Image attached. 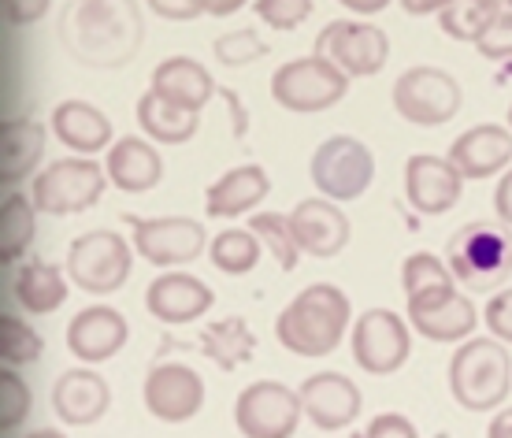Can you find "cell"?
Segmentation results:
<instances>
[{
    "label": "cell",
    "instance_id": "48",
    "mask_svg": "<svg viewBox=\"0 0 512 438\" xmlns=\"http://www.w3.org/2000/svg\"><path fill=\"white\" fill-rule=\"evenodd\" d=\"M245 0H205V15H216V19H227L242 8Z\"/></svg>",
    "mask_w": 512,
    "mask_h": 438
},
{
    "label": "cell",
    "instance_id": "6",
    "mask_svg": "<svg viewBox=\"0 0 512 438\" xmlns=\"http://www.w3.org/2000/svg\"><path fill=\"white\" fill-rule=\"evenodd\" d=\"M349 90V75L327 56H301L271 75V97L286 112H327Z\"/></svg>",
    "mask_w": 512,
    "mask_h": 438
},
{
    "label": "cell",
    "instance_id": "14",
    "mask_svg": "<svg viewBox=\"0 0 512 438\" xmlns=\"http://www.w3.org/2000/svg\"><path fill=\"white\" fill-rule=\"evenodd\" d=\"M409 323L431 342H461L475 331L479 312L472 297L457 294V286H435L409 297Z\"/></svg>",
    "mask_w": 512,
    "mask_h": 438
},
{
    "label": "cell",
    "instance_id": "37",
    "mask_svg": "<svg viewBox=\"0 0 512 438\" xmlns=\"http://www.w3.org/2000/svg\"><path fill=\"white\" fill-rule=\"evenodd\" d=\"M453 283V271L449 264H442L438 257L431 253H412L405 260V268H401V286H405V294H423V290H435V286H449Z\"/></svg>",
    "mask_w": 512,
    "mask_h": 438
},
{
    "label": "cell",
    "instance_id": "15",
    "mask_svg": "<svg viewBox=\"0 0 512 438\" xmlns=\"http://www.w3.org/2000/svg\"><path fill=\"white\" fill-rule=\"evenodd\" d=\"M145 409L164 424H186L205 405V383L186 364H160L145 375Z\"/></svg>",
    "mask_w": 512,
    "mask_h": 438
},
{
    "label": "cell",
    "instance_id": "24",
    "mask_svg": "<svg viewBox=\"0 0 512 438\" xmlns=\"http://www.w3.org/2000/svg\"><path fill=\"white\" fill-rule=\"evenodd\" d=\"M108 179L116 182L123 194H149L164 179V160L145 138H119L108 149Z\"/></svg>",
    "mask_w": 512,
    "mask_h": 438
},
{
    "label": "cell",
    "instance_id": "22",
    "mask_svg": "<svg viewBox=\"0 0 512 438\" xmlns=\"http://www.w3.org/2000/svg\"><path fill=\"white\" fill-rule=\"evenodd\" d=\"M145 305L160 323H193L212 309V290L197 275L186 271H167L149 283Z\"/></svg>",
    "mask_w": 512,
    "mask_h": 438
},
{
    "label": "cell",
    "instance_id": "29",
    "mask_svg": "<svg viewBox=\"0 0 512 438\" xmlns=\"http://www.w3.org/2000/svg\"><path fill=\"white\" fill-rule=\"evenodd\" d=\"M15 297L26 312L34 316H49L67 301V283H64V271L56 264H45V260H30L19 268L15 275Z\"/></svg>",
    "mask_w": 512,
    "mask_h": 438
},
{
    "label": "cell",
    "instance_id": "33",
    "mask_svg": "<svg viewBox=\"0 0 512 438\" xmlns=\"http://www.w3.org/2000/svg\"><path fill=\"white\" fill-rule=\"evenodd\" d=\"M249 231L268 245V253L275 257L282 271H294L297 257H301V245L294 238V227H290V216H279V212H256L249 219Z\"/></svg>",
    "mask_w": 512,
    "mask_h": 438
},
{
    "label": "cell",
    "instance_id": "4",
    "mask_svg": "<svg viewBox=\"0 0 512 438\" xmlns=\"http://www.w3.org/2000/svg\"><path fill=\"white\" fill-rule=\"evenodd\" d=\"M446 264L468 290L487 294L512 275V234L494 223H468L446 242Z\"/></svg>",
    "mask_w": 512,
    "mask_h": 438
},
{
    "label": "cell",
    "instance_id": "46",
    "mask_svg": "<svg viewBox=\"0 0 512 438\" xmlns=\"http://www.w3.org/2000/svg\"><path fill=\"white\" fill-rule=\"evenodd\" d=\"M453 0H401V8L409 15H431V12H442V8H449Z\"/></svg>",
    "mask_w": 512,
    "mask_h": 438
},
{
    "label": "cell",
    "instance_id": "21",
    "mask_svg": "<svg viewBox=\"0 0 512 438\" xmlns=\"http://www.w3.org/2000/svg\"><path fill=\"white\" fill-rule=\"evenodd\" d=\"M449 160L464 179H490L512 164V130L498 127V123L464 130L461 138L449 145Z\"/></svg>",
    "mask_w": 512,
    "mask_h": 438
},
{
    "label": "cell",
    "instance_id": "5",
    "mask_svg": "<svg viewBox=\"0 0 512 438\" xmlns=\"http://www.w3.org/2000/svg\"><path fill=\"white\" fill-rule=\"evenodd\" d=\"M108 168H101L90 156H71V160H56L34 179V205L45 216H75L86 212L104 197L108 186Z\"/></svg>",
    "mask_w": 512,
    "mask_h": 438
},
{
    "label": "cell",
    "instance_id": "40",
    "mask_svg": "<svg viewBox=\"0 0 512 438\" xmlns=\"http://www.w3.org/2000/svg\"><path fill=\"white\" fill-rule=\"evenodd\" d=\"M479 56L487 60H512V8L509 12H498V19L490 23V30L475 41Z\"/></svg>",
    "mask_w": 512,
    "mask_h": 438
},
{
    "label": "cell",
    "instance_id": "9",
    "mask_svg": "<svg viewBox=\"0 0 512 438\" xmlns=\"http://www.w3.org/2000/svg\"><path fill=\"white\" fill-rule=\"evenodd\" d=\"M375 179V156L372 149L349 138V134H334L312 153V182L323 197L331 201H357Z\"/></svg>",
    "mask_w": 512,
    "mask_h": 438
},
{
    "label": "cell",
    "instance_id": "39",
    "mask_svg": "<svg viewBox=\"0 0 512 438\" xmlns=\"http://www.w3.org/2000/svg\"><path fill=\"white\" fill-rule=\"evenodd\" d=\"M312 12V0H256V15L275 30H297Z\"/></svg>",
    "mask_w": 512,
    "mask_h": 438
},
{
    "label": "cell",
    "instance_id": "44",
    "mask_svg": "<svg viewBox=\"0 0 512 438\" xmlns=\"http://www.w3.org/2000/svg\"><path fill=\"white\" fill-rule=\"evenodd\" d=\"M368 435H375V438H383V435L412 438V435H416V427H412V420H405V416H397V413H383V416H375L372 424H368Z\"/></svg>",
    "mask_w": 512,
    "mask_h": 438
},
{
    "label": "cell",
    "instance_id": "47",
    "mask_svg": "<svg viewBox=\"0 0 512 438\" xmlns=\"http://www.w3.org/2000/svg\"><path fill=\"white\" fill-rule=\"evenodd\" d=\"M338 4L349 8V12H357V15H379L390 0H338Z\"/></svg>",
    "mask_w": 512,
    "mask_h": 438
},
{
    "label": "cell",
    "instance_id": "20",
    "mask_svg": "<svg viewBox=\"0 0 512 438\" xmlns=\"http://www.w3.org/2000/svg\"><path fill=\"white\" fill-rule=\"evenodd\" d=\"M108 405H112V390L104 383V375L90 372V368H71L52 387V409L71 427L97 424L108 413Z\"/></svg>",
    "mask_w": 512,
    "mask_h": 438
},
{
    "label": "cell",
    "instance_id": "3",
    "mask_svg": "<svg viewBox=\"0 0 512 438\" xmlns=\"http://www.w3.org/2000/svg\"><path fill=\"white\" fill-rule=\"evenodd\" d=\"M512 390V361L501 338H468L449 361V394L468 413H490Z\"/></svg>",
    "mask_w": 512,
    "mask_h": 438
},
{
    "label": "cell",
    "instance_id": "1",
    "mask_svg": "<svg viewBox=\"0 0 512 438\" xmlns=\"http://www.w3.org/2000/svg\"><path fill=\"white\" fill-rule=\"evenodd\" d=\"M145 23L134 0H82L64 15V45L86 67H123L134 60Z\"/></svg>",
    "mask_w": 512,
    "mask_h": 438
},
{
    "label": "cell",
    "instance_id": "51",
    "mask_svg": "<svg viewBox=\"0 0 512 438\" xmlns=\"http://www.w3.org/2000/svg\"><path fill=\"white\" fill-rule=\"evenodd\" d=\"M509 130H512V104H509Z\"/></svg>",
    "mask_w": 512,
    "mask_h": 438
},
{
    "label": "cell",
    "instance_id": "35",
    "mask_svg": "<svg viewBox=\"0 0 512 438\" xmlns=\"http://www.w3.org/2000/svg\"><path fill=\"white\" fill-rule=\"evenodd\" d=\"M205 342H219V346H205V349L208 357H216L223 368H238L245 357H253V335H245L242 320H227L208 327Z\"/></svg>",
    "mask_w": 512,
    "mask_h": 438
},
{
    "label": "cell",
    "instance_id": "32",
    "mask_svg": "<svg viewBox=\"0 0 512 438\" xmlns=\"http://www.w3.org/2000/svg\"><path fill=\"white\" fill-rule=\"evenodd\" d=\"M260 238L253 231H223L212 238L208 245V257L223 275H245L260 264Z\"/></svg>",
    "mask_w": 512,
    "mask_h": 438
},
{
    "label": "cell",
    "instance_id": "16",
    "mask_svg": "<svg viewBox=\"0 0 512 438\" xmlns=\"http://www.w3.org/2000/svg\"><path fill=\"white\" fill-rule=\"evenodd\" d=\"M464 175L453 168L449 156H427L416 153L405 164V197L409 205L423 216H442L461 201Z\"/></svg>",
    "mask_w": 512,
    "mask_h": 438
},
{
    "label": "cell",
    "instance_id": "2",
    "mask_svg": "<svg viewBox=\"0 0 512 438\" xmlns=\"http://www.w3.org/2000/svg\"><path fill=\"white\" fill-rule=\"evenodd\" d=\"M349 297L334 283L305 286L301 294L279 312L275 320V338L282 349L294 357H327L338 349L349 327Z\"/></svg>",
    "mask_w": 512,
    "mask_h": 438
},
{
    "label": "cell",
    "instance_id": "36",
    "mask_svg": "<svg viewBox=\"0 0 512 438\" xmlns=\"http://www.w3.org/2000/svg\"><path fill=\"white\" fill-rule=\"evenodd\" d=\"M26 416H30V387L12 364H4V372H0V431L4 435L19 431Z\"/></svg>",
    "mask_w": 512,
    "mask_h": 438
},
{
    "label": "cell",
    "instance_id": "41",
    "mask_svg": "<svg viewBox=\"0 0 512 438\" xmlns=\"http://www.w3.org/2000/svg\"><path fill=\"white\" fill-rule=\"evenodd\" d=\"M483 320H487L490 335L501 338V342H512V286H505V290L490 297Z\"/></svg>",
    "mask_w": 512,
    "mask_h": 438
},
{
    "label": "cell",
    "instance_id": "12",
    "mask_svg": "<svg viewBox=\"0 0 512 438\" xmlns=\"http://www.w3.org/2000/svg\"><path fill=\"white\" fill-rule=\"evenodd\" d=\"M134 227V249L156 268H179L205 253V227L186 216L160 219H130Z\"/></svg>",
    "mask_w": 512,
    "mask_h": 438
},
{
    "label": "cell",
    "instance_id": "50",
    "mask_svg": "<svg viewBox=\"0 0 512 438\" xmlns=\"http://www.w3.org/2000/svg\"><path fill=\"white\" fill-rule=\"evenodd\" d=\"M490 4H494L498 12H509V8H512V0H490Z\"/></svg>",
    "mask_w": 512,
    "mask_h": 438
},
{
    "label": "cell",
    "instance_id": "18",
    "mask_svg": "<svg viewBox=\"0 0 512 438\" xmlns=\"http://www.w3.org/2000/svg\"><path fill=\"white\" fill-rule=\"evenodd\" d=\"M301 405L305 416L320 431H342L360 416V390L342 372H316L301 383Z\"/></svg>",
    "mask_w": 512,
    "mask_h": 438
},
{
    "label": "cell",
    "instance_id": "25",
    "mask_svg": "<svg viewBox=\"0 0 512 438\" xmlns=\"http://www.w3.org/2000/svg\"><path fill=\"white\" fill-rule=\"evenodd\" d=\"M52 130L56 138L75 149V153H101V149H112V119L104 116L101 108H93L86 101H64L56 112H52Z\"/></svg>",
    "mask_w": 512,
    "mask_h": 438
},
{
    "label": "cell",
    "instance_id": "27",
    "mask_svg": "<svg viewBox=\"0 0 512 438\" xmlns=\"http://www.w3.org/2000/svg\"><path fill=\"white\" fill-rule=\"evenodd\" d=\"M45 156V127L34 119H8L0 127V179L4 186L30 179Z\"/></svg>",
    "mask_w": 512,
    "mask_h": 438
},
{
    "label": "cell",
    "instance_id": "42",
    "mask_svg": "<svg viewBox=\"0 0 512 438\" xmlns=\"http://www.w3.org/2000/svg\"><path fill=\"white\" fill-rule=\"evenodd\" d=\"M160 19H171V23H190L197 15H205V0H149Z\"/></svg>",
    "mask_w": 512,
    "mask_h": 438
},
{
    "label": "cell",
    "instance_id": "13",
    "mask_svg": "<svg viewBox=\"0 0 512 438\" xmlns=\"http://www.w3.org/2000/svg\"><path fill=\"white\" fill-rule=\"evenodd\" d=\"M316 52L342 67L349 78H372L386 67L390 41L372 23H331L320 30Z\"/></svg>",
    "mask_w": 512,
    "mask_h": 438
},
{
    "label": "cell",
    "instance_id": "26",
    "mask_svg": "<svg viewBox=\"0 0 512 438\" xmlns=\"http://www.w3.org/2000/svg\"><path fill=\"white\" fill-rule=\"evenodd\" d=\"M160 97L167 101H175L179 108H190V112H201L208 101H212V93H216V82L208 75L205 67L190 60V56H171L164 64H156L153 71V86Z\"/></svg>",
    "mask_w": 512,
    "mask_h": 438
},
{
    "label": "cell",
    "instance_id": "7",
    "mask_svg": "<svg viewBox=\"0 0 512 438\" xmlns=\"http://www.w3.org/2000/svg\"><path fill=\"white\" fill-rule=\"evenodd\" d=\"M134 257H130V245L123 234L116 231H90L71 242L67 253V275L78 290L86 294H116L119 286L130 279Z\"/></svg>",
    "mask_w": 512,
    "mask_h": 438
},
{
    "label": "cell",
    "instance_id": "31",
    "mask_svg": "<svg viewBox=\"0 0 512 438\" xmlns=\"http://www.w3.org/2000/svg\"><path fill=\"white\" fill-rule=\"evenodd\" d=\"M498 19V8L490 0H453L449 8L438 12V23L453 41H479L490 30V23Z\"/></svg>",
    "mask_w": 512,
    "mask_h": 438
},
{
    "label": "cell",
    "instance_id": "45",
    "mask_svg": "<svg viewBox=\"0 0 512 438\" xmlns=\"http://www.w3.org/2000/svg\"><path fill=\"white\" fill-rule=\"evenodd\" d=\"M494 208H498L501 223H505V227H512V168L501 175L498 194H494Z\"/></svg>",
    "mask_w": 512,
    "mask_h": 438
},
{
    "label": "cell",
    "instance_id": "49",
    "mask_svg": "<svg viewBox=\"0 0 512 438\" xmlns=\"http://www.w3.org/2000/svg\"><path fill=\"white\" fill-rule=\"evenodd\" d=\"M490 435H494V438H509L512 435V409H505V413H498L494 420H490Z\"/></svg>",
    "mask_w": 512,
    "mask_h": 438
},
{
    "label": "cell",
    "instance_id": "28",
    "mask_svg": "<svg viewBox=\"0 0 512 438\" xmlns=\"http://www.w3.org/2000/svg\"><path fill=\"white\" fill-rule=\"evenodd\" d=\"M138 123L153 142L182 145L197 134V127H201V112L179 108L175 101H167V97H160L156 90H149V93H141V101H138Z\"/></svg>",
    "mask_w": 512,
    "mask_h": 438
},
{
    "label": "cell",
    "instance_id": "17",
    "mask_svg": "<svg viewBox=\"0 0 512 438\" xmlns=\"http://www.w3.org/2000/svg\"><path fill=\"white\" fill-rule=\"evenodd\" d=\"M290 227L301 245V253L316 260L338 257L349 245V219L331 197H308L290 212Z\"/></svg>",
    "mask_w": 512,
    "mask_h": 438
},
{
    "label": "cell",
    "instance_id": "11",
    "mask_svg": "<svg viewBox=\"0 0 512 438\" xmlns=\"http://www.w3.org/2000/svg\"><path fill=\"white\" fill-rule=\"evenodd\" d=\"M409 323L390 309H368L353 323V361L368 375H394L409 361Z\"/></svg>",
    "mask_w": 512,
    "mask_h": 438
},
{
    "label": "cell",
    "instance_id": "10",
    "mask_svg": "<svg viewBox=\"0 0 512 438\" xmlns=\"http://www.w3.org/2000/svg\"><path fill=\"white\" fill-rule=\"evenodd\" d=\"M301 394L282 383H271V379H260V383H249V387L238 394V405H234V424L242 435L253 438H282L294 435L297 424H301Z\"/></svg>",
    "mask_w": 512,
    "mask_h": 438
},
{
    "label": "cell",
    "instance_id": "19",
    "mask_svg": "<svg viewBox=\"0 0 512 438\" xmlns=\"http://www.w3.org/2000/svg\"><path fill=\"white\" fill-rule=\"evenodd\" d=\"M127 335L130 327L123 320V312L108 309V305H90V309L78 312L71 327H67V349L75 353L78 361L101 364L127 346Z\"/></svg>",
    "mask_w": 512,
    "mask_h": 438
},
{
    "label": "cell",
    "instance_id": "23",
    "mask_svg": "<svg viewBox=\"0 0 512 438\" xmlns=\"http://www.w3.org/2000/svg\"><path fill=\"white\" fill-rule=\"evenodd\" d=\"M271 190V179L264 168L256 164H242L231 168L227 175H219L205 194V212L212 219H238L245 212H253Z\"/></svg>",
    "mask_w": 512,
    "mask_h": 438
},
{
    "label": "cell",
    "instance_id": "34",
    "mask_svg": "<svg viewBox=\"0 0 512 438\" xmlns=\"http://www.w3.org/2000/svg\"><path fill=\"white\" fill-rule=\"evenodd\" d=\"M41 335L23 323L19 316H0V357L4 364H12V368H23V364H34L41 357Z\"/></svg>",
    "mask_w": 512,
    "mask_h": 438
},
{
    "label": "cell",
    "instance_id": "30",
    "mask_svg": "<svg viewBox=\"0 0 512 438\" xmlns=\"http://www.w3.org/2000/svg\"><path fill=\"white\" fill-rule=\"evenodd\" d=\"M34 212H38L34 197H23L15 190L4 194V205H0V257H4V264L19 260L30 249V242H34Z\"/></svg>",
    "mask_w": 512,
    "mask_h": 438
},
{
    "label": "cell",
    "instance_id": "43",
    "mask_svg": "<svg viewBox=\"0 0 512 438\" xmlns=\"http://www.w3.org/2000/svg\"><path fill=\"white\" fill-rule=\"evenodd\" d=\"M49 12V0H4V19L12 26H30Z\"/></svg>",
    "mask_w": 512,
    "mask_h": 438
},
{
    "label": "cell",
    "instance_id": "8",
    "mask_svg": "<svg viewBox=\"0 0 512 438\" xmlns=\"http://www.w3.org/2000/svg\"><path fill=\"white\" fill-rule=\"evenodd\" d=\"M461 82L442 67H409L394 82V108L416 127H442L461 112Z\"/></svg>",
    "mask_w": 512,
    "mask_h": 438
},
{
    "label": "cell",
    "instance_id": "38",
    "mask_svg": "<svg viewBox=\"0 0 512 438\" xmlns=\"http://www.w3.org/2000/svg\"><path fill=\"white\" fill-rule=\"evenodd\" d=\"M216 56H219V64L242 67V64H249V60L268 56V41L260 38V34H253V30H231V34L216 38Z\"/></svg>",
    "mask_w": 512,
    "mask_h": 438
}]
</instances>
